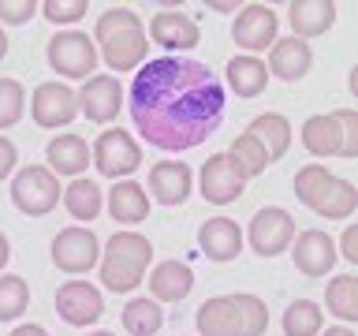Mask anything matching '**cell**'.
<instances>
[{
	"instance_id": "cell-27",
	"label": "cell",
	"mask_w": 358,
	"mask_h": 336,
	"mask_svg": "<svg viewBox=\"0 0 358 336\" xmlns=\"http://www.w3.org/2000/svg\"><path fill=\"white\" fill-rule=\"evenodd\" d=\"M224 75H228V86L239 97H257L268 86V71L257 56H231L228 67H224Z\"/></svg>"
},
{
	"instance_id": "cell-11",
	"label": "cell",
	"mask_w": 358,
	"mask_h": 336,
	"mask_svg": "<svg viewBox=\"0 0 358 336\" xmlns=\"http://www.w3.org/2000/svg\"><path fill=\"white\" fill-rule=\"evenodd\" d=\"M56 314H60L67 325L86 329V325H94L101 314H105V299H101V291L90 284V280H67V284H60V291H56Z\"/></svg>"
},
{
	"instance_id": "cell-9",
	"label": "cell",
	"mask_w": 358,
	"mask_h": 336,
	"mask_svg": "<svg viewBox=\"0 0 358 336\" xmlns=\"http://www.w3.org/2000/svg\"><path fill=\"white\" fill-rule=\"evenodd\" d=\"M52 262H56V269H64V273H86V269H94L101 262L97 235L90 228H83V224L64 228L52 239Z\"/></svg>"
},
{
	"instance_id": "cell-14",
	"label": "cell",
	"mask_w": 358,
	"mask_h": 336,
	"mask_svg": "<svg viewBox=\"0 0 358 336\" xmlns=\"http://www.w3.org/2000/svg\"><path fill=\"white\" fill-rule=\"evenodd\" d=\"M231 38L239 49H246V56L268 49L276 41V11L268 4H243L239 15H235Z\"/></svg>"
},
{
	"instance_id": "cell-30",
	"label": "cell",
	"mask_w": 358,
	"mask_h": 336,
	"mask_svg": "<svg viewBox=\"0 0 358 336\" xmlns=\"http://www.w3.org/2000/svg\"><path fill=\"white\" fill-rule=\"evenodd\" d=\"M120 321L131 336H153L164 325V310H161V302H153L150 295H138L120 310Z\"/></svg>"
},
{
	"instance_id": "cell-6",
	"label": "cell",
	"mask_w": 358,
	"mask_h": 336,
	"mask_svg": "<svg viewBox=\"0 0 358 336\" xmlns=\"http://www.w3.org/2000/svg\"><path fill=\"white\" fill-rule=\"evenodd\" d=\"M45 56H49V67L56 75L83 78V83L94 75V67H97V45L83 30H60L49 41V52H45Z\"/></svg>"
},
{
	"instance_id": "cell-33",
	"label": "cell",
	"mask_w": 358,
	"mask_h": 336,
	"mask_svg": "<svg viewBox=\"0 0 358 336\" xmlns=\"http://www.w3.org/2000/svg\"><path fill=\"white\" fill-rule=\"evenodd\" d=\"M231 302H235V314H239V336H265V329H268L265 302L257 295H250V291L231 295Z\"/></svg>"
},
{
	"instance_id": "cell-28",
	"label": "cell",
	"mask_w": 358,
	"mask_h": 336,
	"mask_svg": "<svg viewBox=\"0 0 358 336\" xmlns=\"http://www.w3.org/2000/svg\"><path fill=\"white\" fill-rule=\"evenodd\" d=\"M101 198H105V195H101V187L94 183V179H86V176L71 179V183H67V190H64V206H67V213H71L75 220H83V224L97 220L101 206H105Z\"/></svg>"
},
{
	"instance_id": "cell-12",
	"label": "cell",
	"mask_w": 358,
	"mask_h": 336,
	"mask_svg": "<svg viewBox=\"0 0 358 336\" xmlns=\"http://www.w3.org/2000/svg\"><path fill=\"white\" fill-rule=\"evenodd\" d=\"M78 101V112L90 120V123H112L120 116V105H123V90L112 75H90L83 90L75 94Z\"/></svg>"
},
{
	"instance_id": "cell-29",
	"label": "cell",
	"mask_w": 358,
	"mask_h": 336,
	"mask_svg": "<svg viewBox=\"0 0 358 336\" xmlns=\"http://www.w3.org/2000/svg\"><path fill=\"white\" fill-rule=\"evenodd\" d=\"M324 307L340 321H358V276L340 273L324 284Z\"/></svg>"
},
{
	"instance_id": "cell-46",
	"label": "cell",
	"mask_w": 358,
	"mask_h": 336,
	"mask_svg": "<svg viewBox=\"0 0 358 336\" xmlns=\"http://www.w3.org/2000/svg\"><path fill=\"white\" fill-rule=\"evenodd\" d=\"M90 336H112V332H90Z\"/></svg>"
},
{
	"instance_id": "cell-18",
	"label": "cell",
	"mask_w": 358,
	"mask_h": 336,
	"mask_svg": "<svg viewBox=\"0 0 358 336\" xmlns=\"http://www.w3.org/2000/svg\"><path fill=\"white\" fill-rule=\"evenodd\" d=\"M190 183H194V176H190L187 164L179 161H161L150 168V195L161 202V206H183L187 195H190Z\"/></svg>"
},
{
	"instance_id": "cell-25",
	"label": "cell",
	"mask_w": 358,
	"mask_h": 336,
	"mask_svg": "<svg viewBox=\"0 0 358 336\" xmlns=\"http://www.w3.org/2000/svg\"><path fill=\"white\" fill-rule=\"evenodd\" d=\"M302 146L313 153V157H343V131L336 116H310L302 123Z\"/></svg>"
},
{
	"instance_id": "cell-2",
	"label": "cell",
	"mask_w": 358,
	"mask_h": 336,
	"mask_svg": "<svg viewBox=\"0 0 358 336\" xmlns=\"http://www.w3.org/2000/svg\"><path fill=\"white\" fill-rule=\"evenodd\" d=\"M94 45H101V56L112 71L127 75L138 71L150 52V38H145L142 19L131 8H108L105 15H97L94 27Z\"/></svg>"
},
{
	"instance_id": "cell-5",
	"label": "cell",
	"mask_w": 358,
	"mask_h": 336,
	"mask_svg": "<svg viewBox=\"0 0 358 336\" xmlns=\"http://www.w3.org/2000/svg\"><path fill=\"white\" fill-rule=\"evenodd\" d=\"M60 195H64L60 179L41 164L19 168L15 179H11V202H15V209L27 213V217H45L49 209H56Z\"/></svg>"
},
{
	"instance_id": "cell-32",
	"label": "cell",
	"mask_w": 358,
	"mask_h": 336,
	"mask_svg": "<svg viewBox=\"0 0 358 336\" xmlns=\"http://www.w3.org/2000/svg\"><path fill=\"white\" fill-rule=\"evenodd\" d=\"M324 314L313 299H295L284 310V332L287 336H321Z\"/></svg>"
},
{
	"instance_id": "cell-42",
	"label": "cell",
	"mask_w": 358,
	"mask_h": 336,
	"mask_svg": "<svg viewBox=\"0 0 358 336\" xmlns=\"http://www.w3.org/2000/svg\"><path fill=\"white\" fill-rule=\"evenodd\" d=\"M8 258H11V246H8V235L0 232V269L8 265Z\"/></svg>"
},
{
	"instance_id": "cell-7",
	"label": "cell",
	"mask_w": 358,
	"mask_h": 336,
	"mask_svg": "<svg viewBox=\"0 0 358 336\" xmlns=\"http://www.w3.org/2000/svg\"><path fill=\"white\" fill-rule=\"evenodd\" d=\"M94 164H97L101 176H108L120 183V179H127L131 172L142 168V146L123 127H108V131H101L97 142H94Z\"/></svg>"
},
{
	"instance_id": "cell-31",
	"label": "cell",
	"mask_w": 358,
	"mask_h": 336,
	"mask_svg": "<svg viewBox=\"0 0 358 336\" xmlns=\"http://www.w3.org/2000/svg\"><path fill=\"white\" fill-rule=\"evenodd\" d=\"M228 161H231L235 172H239V179L246 183V179H254V176L265 172L268 157H265L262 146H257V139H250V134H239V139L231 142V150H228Z\"/></svg>"
},
{
	"instance_id": "cell-38",
	"label": "cell",
	"mask_w": 358,
	"mask_h": 336,
	"mask_svg": "<svg viewBox=\"0 0 358 336\" xmlns=\"http://www.w3.org/2000/svg\"><path fill=\"white\" fill-rule=\"evenodd\" d=\"M38 4L34 0H0V22H27Z\"/></svg>"
},
{
	"instance_id": "cell-43",
	"label": "cell",
	"mask_w": 358,
	"mask_h": 336,
	"mask_svg": "<svg viewBox=\"0 0 358 336\" xmlns=\"http://www.w3.org/2000/svg\"><path fill=\"white\" fill-rule=\"evenodd\" d=\"M213 11H239V4H228V0H217V4H209Z\"/></svg>"
},
{
	"instance_id": "cell-19",
	"label": "cell",
	"mask_w": 358,
	"mask_h": 336,
	"mask_svg": "<svg viewBox=\"0 0 358 336\" xmlns=\"http://www.w3.org/2000/svg\"><path fill=\"white\" fill-rule=\"evenodd\" d=\"M190 288H194V269L187 262H176V258H168V262L153 265L150 273V295L153 302H179L190 295Z\"/></svg>"
},
{
	"instance_id": "cell-1",
	"label": "cell",
	"mask_w": 358,
	"mask_h": 336,
	"mask_svg": "<svg viewBox=\"0 0 358 336\" xmlns=\"http://www.w3.org/2000/svg\"><path fill=\"white\" fill-rule=\"evenodd\" d=\"M127 105L150 146L194 150L224 120V83L190 56H157L138 67Z\"/></svg>"
},
{
	"instance_id": "cell-36",
	"label": "cell",
	"mask_w": 358,
	"mask_h": 336,
	"mask_svg": "<svg viewBox=\"0 0 358 336\" xmlns=\"http://www.w3.org/2000/svg\"><path fill=\"white\" fill-rule=\"evenodd\" d=\"M41 11H45V19H49V22H56V27H67V22L83 19L90 11V4H86V0H45Z\"/></svg>"
},
{
	"instance_id": "cell-15",
	"label": "cell",
	"mask_w": 358,
	"mask_h": 336,
	"mask_svg": "<svg viewBox=\"0 0 358 336\" xmlns=\"http://www.w3.org/2000/svg\"><path fill=\"white\" fill-rule=\"evenodd\" d=\"M150 38H153V45H161V49H168V56H172V52L194 49L201 41V30H198L194 15H183L179 8H164L150 19Z\"/></svg>"
},
{
	"instance_id": "cell-3",
	"label": "cell",
	"mask_w": 358,
	"mask_h": 336,
	"mask_svg": "<svg viewBox=\"0 0 358 336\" xmlns=\"http://www.w3.org/2000/svg\"><path fill=\"white\" fill-rule=\"evenodd\" d=\"M153 258V243L145 239L142 232H116L101 251V284L108 291H134L145 280V269H150Z\"/></svg>"
},
{
	"instance_id": "cell-13",
	"label": "cell",
	"mask_w": 358,
	"mask_h": 336,
	"mask_svg": "<svg viewBox=\"0 0 358 336\" xmlns=\"http://www.w3.org/2000/svg\"><path fill=\"white\" fill-rule=\"evenodd\" d=\"M291 258H295V269L302 276H329L336 265V243L329 232L321 228H306L291 239Z\"/></svg>"
},
{
	"instance_id": "cell-37",
	"label": "cell",
	"mask_w": 358,
	"mask_h": 336,
	"mask_svg": "<svg viewBox=\"0 0 358 336\" xmlns=\"http://www.w3.org/2000/svg\"><path fill=\"white\" fill-rule=\"evenodd\" d=\"M336 123H340V131H343V157L351 161V157H358V112L355 108H340V112H332Z\"/></svg>"
},
{
	"instance_id": "cell-34",
	"label": "cell",
	"mask_w": 358,
	"mask_h": 336,
	"mask_svg": "<svg viewBox=\"0 0 358 336\" xmlns=\"http://www.w3.org/2000/svg\"><path fill=\"white\" fill-rule=\"evenodd\" d=\"M30 307V284L15 273L0 276V321H15Z\"/></svg>"
},
{
	"instance_id": "cell-4",
	"label": "cell",
	"mask_w": 358,
	"mask_h": 336,
	"mask_svg": "<svg viewBox=\"0 0 358 336\" xmlns=\"http://www.w3.org/2000/svg\"><path fill=\"white\" fill-rule=\"evenodd\" d=\"M295 195L302 206H310L324 220H347L358 209L355 183L332 176L324 164H302L295 172Z\"/></svg>"
},
{
	"instance_id": "cell-24",
	"label": "cell",
	"mask_w": 358,
	"mask_h": 336,
	"mask_svg": "<svg viewBox=\"0 0 358 336\" xmlns=\"http://www.w3.org/2000/svg\"><path fill=\"white\" fill-rule=\"evenodd\" d=\"M246 134L257 139V146H262L265 157H268V164L280 161L291 146V123H287V116H280V112H262V116H254Z\"/></svg>"
},
{
	"instance_id": "cell-16",
	"label": "cell",
	"mask_w": 358,
	"mask_h": 336,
	"mask_svg": "<svg viewBox=\"0 0 358 336\" xmlns=\"http://www.w3.org/2000/svg\"><path fill=\"white\" fill-rule=\"evenodd\" d=\"M201 198L213 202V206H231L235 198H243V179L231 168L228 153H213L206 164H201Z\"/></svg>"
},
{
	"instance_id": "cell-45",
	"label": "cell",
	"mask_w": 358,
	"mask_h": 336,
	"mask_svg": "<svg viewBox=\"0 0 358 336\" xmlns=\"http://www.w3.org/2000/svg\"><path fill=\"white\" fill-rule=\"evenodd\" d=\"M8 56V38H4V30H0V60Z\"/></svg>"
},
{
	"instance_id": "cell-21",
	"label": "cell",
	"mask_w": 358,
	"mask_h": 336,
	"mask_svg": "<svg viewBox=\"0 0 358 336\" xmlns=\"http://www.w3.org/2000/svg\"><path fill=\"white\" fill-rule=\"evenodd\" d=\"M310 67H313V52H310L306 41H299L295 34L273 41V52H268L265 71H273L276 78H284V83H295V78H302Z\"/></svg>"
},
{
	"instance_id": "cell-23",
	"label": "cell",
	"mask_w": 358,
	"mask_h": 336,
	"mask_svg": "<svg viewBox=\"0 0 358 336\" xmlns=\"http://www.w3.org/2000/svg\"><path fill=\"white\" fill-rule=\"evenodd\" d=\"M108 217L116 224H142L150 217V195H145V187L134 183V179H120L108 190Z\"/></svg>"
},
{
	"instance_id": "cell-8",
	"label": "cell",
	"mask_w": 358,
	"mask_h": 336,
	"mask_svg": "<svg viewBox=\"0 0 358 336\" xmlns=\"http://www.w3.org/2000/svg\"><path fill=\"white\" fill-rule=\"evenodd\" d=\"M246 239H250L254 254L273 258V254H280V251H287V246H291V239H295V220H291L287 209L265 206V209H257L250 217V232H246Z\"/></svg>"
},
{
	"instance_id": "cell-40",
	"label": "cell",
	"mask_w": 358,
	"mask_h": 336,
	"mask_svg": "<svg viewBox=\"0 0 358 336\" xmlns=\"http://www.w3.org/2000/svg\"><path fill=\"white\" fill-rule=\"evenodd\" d=\"M336 258L358 262V232H355V224H347V232H343V239H340V254H336Z\"/></svg>"
},
{
	"instance_id": "cell-22",
	"label": "cell",
	"mask_w": 358,
	"mask_h": 336,
	"mask_svg": "<svg viewBox=\"0 0 358 336\" xmlns=\"http://www.w3.org/2000/svg\"><path fill=\"white\" fill-rule=\"evenodd\" d=\"M287 19H291V30H295L299 41L321 38V34L336 22V4L332 0H291Z\"/></svg>"
},
{
	"instance_id": "cell-17",
	"label": "cell",
	"mask_w": 358,
	"mask_h": 336,
	"mask_svg": "<svg viewBox=\"0 0 358 336\" xmlns=\"http://www.w3.org/2000/svg\"><path fill=\"white\" fill-rule=\"evenodd\" d=\"M45 157H49V172L60 176H83L90 168V142L83 134H56V139L45 146Z\"/></svg>"
},
{
	"instance_id": "cell-44",
	"label": "cell",
	"mask_w": 358,
	"mask_h": 336,
	"mask_svg": "<svg viewBox=\"0 0 358 336\" xmlns=\"http://www.w3.org/2000/svg\"><path fill=\"white\" fill-rule=\"evenodd\" d=\"M321 336H355L347 325H336V329H329V332H321Z\"/></svg>"
},
{
	"instance_id": "cell-35",
	"label": "cell",
	"mask_w": 358,
	"mask_h": 336,
	"mask_svg": "<svg viewBox=\"0 0 358 336\" xmlns=\"http://www.w3.org/2000/svg\"><path fill=\"white\" fill-rule=\"evenodd\" d=\"M27 108V90L19 78H0V131L15 127Z\"/></svg>"
},
{
	"instance_id": "cell-26",
	"label": "cell",
	"mask_w": 358,
	"mask_h": 336,
	"mask_svg": "<svg viewBox=\"0 0 358 336\" xmlns=\"http://www.w3.org/2000/svg\"><path fill=\"white\" fill-rule=\"evenodd\" d=\"M198 332L201 336H239V314H235L231 295L206 299L198 307Z\"/></svg>"
},
{
	"instance_id": "cell-10",
	"label": "cell",
	"mask_w": 358,
	"mask_h": 336,
	"mask_svg": "<svg viewBox=\"0 0 358 336\" xmlns=\"http://www.w3.org/2000/svg\"><path fill=\"white\" fill-rule=\"evenodd\" d=\"M30 116L38 127L45 131H56V127H67L75 116H78V101H75V90L64 86V83H41L30 97Z\"/></svg>"
},
{
	"instance_id": "cell-41",
	"label": "cell",
	"mask_w": 358,
	"mask_h": 336,
	"mask_svg": "<svg viewBox=\"0 0 358 336\" xmlns=\"http://www.w3.org/2000/svg\"><path fill=\"white\" fill-rule=\"evenodd\" d=\"M11 336H49V332H45L41 325H19V329L11 332Z\"/></svg>"
},
{
	"instance_id": "cell-20",
	"label": "cell",
	"mask_w": 358,
	"mask_h": 336,
	"mask_svg": "<svg viewBox=\"0 0 358 336\" xmlns=\"http://www.w3.org/2000/svg\"><path fill=\"white\" fill-rule=\"evenodd\" d=\"M198 246L206 251V258H213V262H231V258L243 251V232H239V224L228 220V217H213L198 228Z\"/></svg>"
},
{
	"instance_id": "cell-39",
	"label": "cell",
	"mask_w": 358,
	"mask_h": 336,
	"mask_svg": "<svg viewBox=\"0 0 358 336\" xmlns=\"http://www.w3.org/2000/svg\"><path fill=\"white\" fill-rule=\"evenodd\" d=\"M15 164H19L15 142H11V139H4V134H0V179H8L11 172H15Z\"/></svg>"
}]
</instances>
